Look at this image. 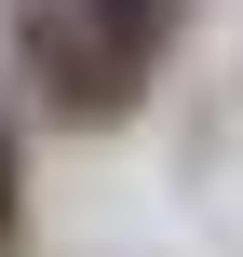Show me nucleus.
Returning <instances> with one entry per match:
<instances>
[{"label": "nucleus", "mask_w": 243, "mask_h": 257, "mask_svg": "<svg viewBox=\"0 0 243 257\" xmlns=\"http://www.w3.org/2000/svg\"><path fill=\"white\" fill-rule=\"evenodd\" d=\"M14 54H27V95H41L54 122H108V108L149 95V68L95 27V0H27V14H14Z\"/></svg>", "instance_id": "f257e3e1"}, {"label": "nucleus", "mask_w": 243, "mask_h": 257, "mask_svg": "<svg viewBox=\"0 0 243 257\" xmlns=\"http://www.w3.org/2000/svg\"><path fill=\"white\" fill-rule=\"evenodd\" d=\"M176 14H189V0H95V27H108V41L135 54V68H162V41H176Z\"/></svg>", "instance_id": "f03ea898"}, {"label": "nucleus", "mask_w": 243, "mask_h": 257, "mask_svg": "<svg viewBox=\"0 0 243 257\" xmlns=\"http://www.w3.org/2000/svg\"><path fill=\"white\" fill-rule=\"evenodd\" d=\"M0 217H14V136H0Z\"/></svg>", "instance_id": "7ed1b4c3"}]
</instances>
